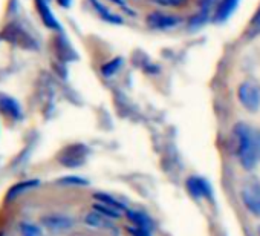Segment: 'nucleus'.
<instances>
[{"label":"nucleus","instance_id":"obj_1","mask_svg":"<svg viewBox=\"0 0 260 236\" xmlns=\"http://www.w3.org/2000/svg\"><path fill=\"white\" fill-rule=\"evenodd\" d=\"M234 137L239 163L243 169H254L260 161V131L246 123H237L234 126Z\"/></svg>","mask_w":260,"mask_h":236},{"label":"nucleus","instance_id":"obj_2","mask_svg":"<svg viewBox=\"0 0 260 236\" xmlns=\"http://www.w3.org/2000/svg\"><path fill=\"white\" fill-rule=\"evenodd\" d=\"M240 198L245 209L260 218V183L257 180H246L240 187Z\"/></svg>","mask_w":260,"mask_h":236},{"label":"nucleus","instance_id":"obj_3","mask_svg":"<svg viewBox=\"0 0 260 236\" xmlns=\"http://www.w3.org/2000/svg\"><path fill=\"white\" fill-rule=\"evenodd\" d=\"M237 98L248 112L260 109V86L254 81H243L237 87Z\"/></svg>","mask_w":260,"mask_h":236},{"label":"nucleus","instance_id":"obj_4","mask_svg":"<svg viewBox=\"0 0 260 236\" xmlns=\"http://www.w3.org/2000/svg\"><path fill=\"white\" fill-rule=\"evenodd\" d=\"M179 23H181L179 17L173 14L161 13V11H153L147 16V25L149 28L155 31H167V29L176 28Z\"/></svg>","mask_w":260,"mask_h":236},{"label":"nucleus","instance_id":"obj_5","mask_svg":"<svg viewBox=\"0 0 260 236\" xmlns=\"http://www.w3.org/2000/svg\"><path fill=\"white\" fill-rule=\"evenodd\" d=\"M86 155H87V149L83 144H74V146L66 148L61 152L58 161L68 167H77V166L84 163Z\"/></svg>","mask_w":260,"mask_h":236},{"label":"nucleus","instance_id":"obj_6","mask_svg":"<svg viewBox=\"0 0 260 236\" xmlns=\"http://www.w3.org/2000/svg\"><path fill=\"white\" fill-rule=\"evenodd\" d=\"M185 186H187L188 193H190L193 198H196V199L210 198V196H211V186H210L204 178L190 176V178L185 181Z\"/></svg>","mask_w":260,"mask_h":236},{"label":"nucleus","instance_id":"obj_7","mask_svg":"<svg viewBox=\"0 0 260 236\" xmlns=\"http://www.w3.org/2000/svg\"><path fill=\"white\" fill-rule=\"evenodd\" d=\"M2 37L7 42H11V43L17 45V46H26V48L34 46V42L28 37V34L23 33L20 28H17L14 25H10L8 28H5V31L2 33Z\"/></svg>","mask_w":260,"mask_h":236},{"label":"nucleus","instance_id":"obj_8","mask_svg":"<svg viewBox=\"0 0 260 236\" xmlns=\"http://www.w3.org/2000/svg\"><path fill=\"white\" fill-rule=\"evenodd\" d=\"M42 224L52 231H64L72 227V219L63 215H48L42 218Z\"/></svg>","mask_w":260,"mask_h":236},{"label":"nucleus","instance_id":"obj_9","mask_svg":"<svg viewBox=\"0 0 260 236\" xmlns=\"http://www.w3.org/2000/svg\"><path fill=\"white\" fill-rule=\"evenodd\" d=\"M0 110H2L5 115L14 118V120H19V118L22 116V110H20L19 103L14 98L4 95V94H0Z\"/></svg>","mask_w":260,"mask_h":236},{"label":"nucleus","instance_id":"obj_10","mask_svg":"<svg viewBox=\"0 0 260 236\" xmlns=\"http://www.w3.org/2000/svg\"><path fill=\"white\" fill-rule=\"evenodd\" d=\"M34 2H36V7H37L40 17H42V22L51 29H60V25H58L57 19L54 17V14L51 13L46 0H34Z\"/></svg>","mask_w":260,"mask_h":236},{"label":"nucleus","instance_id":"obj_11","mask_svg":"<svg viewBox=\"0 0 260 236\" xmlns=\"http://www.w3.org/2000/svg\"><path fill=\"white\" fill-rule=\"evenodd\" d=\"M84 222L93 228H103V230H110L113 228V224H112V219L103 216L101 213H98L96 210L93 212H89L86 216H84Z\"/></svg>","mask_w":260,"mask_h":236},{"label":"nucleus","instance_id":"obj_12","mask_svg":"<svg viewBox=\"0 0 260 236\" xmlns=\"http://www.w3.org/2000/svg\"><path fill=\"white\" fill-rule=\"evenodd\" d=\"M90 4H92L93 10L96 11V14H98L104 22L113 23V25H122V19H121L118 14L112 13L107 7H104V5L100 2V0H90Z\"/></svg>","mask_w":260,"mask_h":236},{"label":"nucleus","instance_id":"obj_13","mask_svg":"<svg viewBox=\"0 0 260 236\" xmlns=\"http://www.w3.org/2000/svg\"><path fill=\"white\" fill-rule=\"evenodd\" d=\"M237 5H239V0H220V4L216 10V14H214V20L219 23L225 22L236 11Z\"/></svg>","mask_w":260,"mask_h":236},{"label":"nucleus","instance_id":"obj_14","mask_svg":"<svg viewBox=\"0 0 260 236\" xmlns=\"http://www.w3.org/2000/svg\"><path fill=\"white\" fill-rule=\"evenodd\" d=\"M127 218H128L130 222H132V225L146 228V230H149V231L153 230V224H152L150 218H149L146 213H143V212H138V210H128V212H127Z\"/></svg>","mask_w":260,"mask_h":236},{"label":"nucleus","instance_id":"obj_15","mask_svg":"<svg viewBox=\"0 0 260 236\" xmlns=\"http://www.w3.org/2000/svg\"><path fill=\"white\" fill-rule=\"evenodd\" d=\"M93 198H95L100 204H106V205H109V207H112V209H115V210H118V212L125 210V205H124V204H121L116 198H113V196H110V195H107V193H95Z\"/></svg>","mask_w":260,"mask_h":236},{"label":"nucleus","instance_id":"obj_16","mask_svg":"<svg viewBox=\"0 0 260 236\" xmlns=\"http://www.w3.org/2000/svg\"><path fill=\"white\" fill-rule=\"evenodd\" d=\"M93 210H96L98 213H101L103 216H106L109 219H118L119 218V212L112 209V207H109V205H106V204L96 202V204H93Z\"/></svg>","mask_w":260,"mask_h":236},{"label":"nucleus","instance_id":"obj_17","mask_svg":"<svg viewBox=\"0 0 260 236\" xmlns=\"http://www.w3.org/2000/svg\"><path fill=\"white\" fill-rule=\"evenodd\" d=\"M122 58L121 57H118V58H115V60H112V62H109L107 65H104L103 66V74L104 75H107V77H110V75H113L115 72H118L119 69H121V66H122Z\"/></svg>","mask_w":260,"mask_h":236},{"label":"nucleus","instance_id":"obj_18","mask_svg":"<svg viewBox=\"0 0 260 236\" xmlns=\"http://www.w3.org/2000/svg\"><path fill=\"white\" fill-rule=\"evenodd\" d=\"M34 186H37V181H23L22 184H17L16 187H13L8 196H10V198H13V196L19 195V193H23L25 190H29V189H32Z\"/></svg>","mask_w":260,"mask_h":236},{"label":"nucleus","instance_id":"obj_19","mask_svg":"<svg viewBox=\"0 0 260 236\" xmlns=\"http://www.w3.org/2000/svg\"><path fill=\"white\" fill-rule=\"evenodd\" d=\"M213 4H214V0H201V13H199V16H196V19L194 20H205L207 19V16H208V11H210V8L213 7Z\"/></svg>","mask_w":260,"mask_h":236},{"label":"nucleus","instance_id":"obj_20","mask_svg":"<svg viewBox=\"0 0 260 236\" xmlns=\"http://www.w3.org/2000/svg\"><path fill=\"white\" fill-rule=\"evenodd\" d=\"M20 231H22V236H42L40 230L31 224H22Z\"/></svg>","mask_w":260,"mask_h":236},{"label":"nucleus","instance_id":"obj_21","mask_svg":"<svg viewBox=\"0 0 260 236\" xmlns=\"http://www.w3.org/2000/svg\"><path fill=\"white\" fill-rule=\"evenodd\" d=\"M128 231L132 233V236H152V231L141 228V227H137V225H130Z\"/></svg>","mask_w":260,"mask_h":236},{"label":"nucleus","instance_id":"obj_22","mask_svg":"<svg viewBox=\"0 0 260 236\" xmlns=\"http://www.w3.org/2000/svg\"><path fill=\"white\" fill-rule=\"evenodd\" d=\"M161 7H181L185 0H153Z\"/></svg>","mask_w":260,"mask_h":236},{"label":"nucleus","instance_id":"obj_23","mask_svg":"<svg viewBox=\"0 0 260 236\" xmlns=\"http://www.w3.org/2000/svg\"><path fill=\"white\" fill-rule=\"evenodd\" d=\"M61 183H66V184H87V181H84L83 178H77V176H68V178H63Z\"/></svg>","mask_w":260,"mask_h":236},{"label":"nucleus","instance_id":"obj_24","mask_svg":"<svg viewBox=\"0 0 260 236\" xmlns=\"http://www.w3.org/2000/svg\"><path fill=\"white\" fill-rule=\"evenodd\" d=\"M252 29L254 31H260V10L257 11V14H255V17H254V20H252Z\"/></svg>","mask_w":260,"mask_h":236},{"label":"nucleus","instance_id":"obj_25","mask_svg":"<svg viewBox=\"0 0 260 236\" xmlns=\"http://www.w3.org/2000/svg\"><path fill=\"white\" fill-rule=\"evenodd\" d=\"M112 2H113L115 5H119V7H121V8H122L125 13H128V14H134V11H130V10H128V7L125 5V0H112Z\"/></svg>","mask_w":260,"mask_h":236},{"label":"nucleus","instance_id":"obj_26","mask_svg":"<svg viewBox=\"0 0 260 236\" xmlns=\"http://www.w3.org/2000/svg\"><path fill=\"white\" fill-rule=\"evenodd\" d=\"M57 2L63 7V8H68L71 5V0H57Z\"/></svg>","mask_w":260,"mask_h":236},{"label":"nucleus","instance_id":"obj_27","mask_svg":"<svg viewBox=\"0 0 260 236\" xmlns=\"http://www.w3.org/2000/svg\"><path fill=\"white\" fill-rule=\"evenodd\" d=\"M258 234H260V228H258Z\"/></svg>","mask_w":260,"mask_h":236}]
</instances>
